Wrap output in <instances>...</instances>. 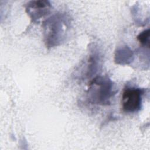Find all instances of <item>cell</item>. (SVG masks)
I'll return each mask as SVG.
<instances>
[{
    "mask_svg": "<svg viewBox=\"0 0 150 150\" xmlns=\"http://www.w3.org/2000/svg\"><path fill=\"white\" fill-rule=\"evenodd\" d=\"M112 86L108 79L96 78L90 84L88 90V98L93 104H108L110 98L112 96Z\"/></svg>",
    "mask_w": 150,
    "mask_h": 150,
    "instance_id": "cell-1",
    "label": "cell"
},
{
    "mask_svg": "<svg viewBox=\"0 0 150 150\" xmlns=\"http://www.w3.org/2000/svg\"><path fill=\"white\" fill-rule=\"evenodd\" d=\"M144 90L139 88L128 87L124 90L122 95V107L128 113L135 112L141 108L142 98Z\"/></svg>",
    "mask_w": 150,
    "mask_h": 150,
    "instance_id": "cell-2",
    "label": "cell"
},
{
    "mask_svg": "<svg viewBox=\"0 0 150 150\" xmlns=\"http://www.w3.org/2000/svg\"><path fill=\"white\" fill-rule=\"evenodd\" d=\"M50 7L49 1H33L28 4L26 11L32 19L36 21L48 13Z\"/></svg>",
    "mask_w": 150,
    "mask_h": 150,
    "instance_id": "cell-3",
    "label": "cell"
},
{
    "mask_svg": "<svg viewBox=\"0 0 150 150\" xmlns=\"http://www.w3.org/2000/svg\"><path fill=\"white\" fill-rule=\"evenodd\" d=\"M137 39L139 43L142 45L146 46L149 47V29L144 30L140 33L137 36Z\"/></svg>",
    "mask_w": 150,
    "mask_h": 150,
    "instance_id": "cell-4",
    "label": "cell"
}]
</instances>
